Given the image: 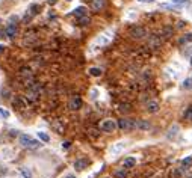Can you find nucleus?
Returning a JSON list of instances; mask_svg holds the SVG:
<instances>
[{
  "instance_id": "obj_32",
  "label": "nucleus",
  "mask_w": 192,
  "mask_h": 178,
  "mask_svg": "<svg viewBox=\"0 0 192 178\" xmlns=\"http://www.w3.org/2000/svg\"><path fill=\"white\" fill-rule=\"evenodd\" d=\"M139 2H142V3H150V2H154V0H139Z\"/></svg>"
},
{
  "instance_id": "obj_27",
  "label": "nucleus",
  "mask_w": 192,
  "mask_h": 178,
  "mask_svg": "<svg viewBox=\"0 0 192 178\" xmlns=\"http://www.w3.org/2000/svg\"><path fill=\"white\" fill-rule=\"evenodd\" d=\"M185 116H186L189 121H192V107H189V110L186 112V115H185Z\"/></svg>"
},
{
  "instance_id": "obj_24",
  "label": "nucleus",
  "mask_w": 192,
  "mask_h": 178,
  "mask_svg": "<svg viewBox=\"0 0 192 178\" xmlns=\"http://www.w3.org/2000/svg\"><path fill=\"white\" fill-rule=\"evenodd\" d=\"M0 115H2L3 118H9V112H8V110H5L3 107H0Z\"/></svg>"
},
{
  "instance_id": "obj_10",
  "label": "nucleus",
  "mask_w": 192,
  "mask_h": 178,
  "mask_svg": "<svg viewBox=\"0 0 192 178\" xmlns=\"http://www.w3.org/2000/svg\"><path fill=\"white\" fill-rule=\"evenodd\" d=\"M124 146H126L124 142H118V144H115V145L110 148V152H112V154H120V152L124 149Z\"/></svg>"
},
{
  "instance_id": "obj_38",
  "label": "nucleus",
  "mask_w": 192,
  "mask_h": 178,
  "mask_svg": "<svg viewBox=\"0 0 192 178\" xmlns=\"http://www.w3.org/2000/svg\"><path fill=\"white\" fill-rule=\"evenodd\" d=\"M68 2H71V0H68Z\"/></svg>"
},
{
  "instance_id": "obj_37",
  "label": "nucleus",
  "mask_w": 192,
  "mask_h": 178,
  "mask_svg": "<svg viewBox=\"0 0 192 178\" xmlns=\"http://www.w3.org/2000/svg\"><path fill=\"white\" fill-rule=\"evenodd\" d=\"M191 65H192V57H191Z\"/></svg>"
},
{
  "instance_id": "obj_3",
  "label": "nucleus",
  "mask_w": 192,
  "mask_h": 178,
  "mask_svg": "<svg viewBox=\"0 0 192 178\" xmlns=\"http://www.w3.org/2000/svg\"><path fill=\"white\" fill-rule=\"evenodd\" d=\"M68 107L71 110H79L82 107V98L79 95H74L71 100H70V103H68Z\"/></svg>"
},
{
  "instance_id": "obj_23",
  "label": "nucleus",
  "mask_w": 192,
  "mask_h": 178,
  "mask_svg": "<svg viewBox=\"0 0 192 178\" xmlns=\"http://www.w3.org/2000/svg\"><path fill=\"white\" fill-rule=\"evenodd\" d=\"M40 9H41V8H40V5H32V6H30V12H32L33 15H36L38 12H40Z\"/></svg>"
},
{
  "instance_id": "obj_29",
  "label": "nucleus",
  "mask_w": 192,
  "mask_h": 178,
  "mask_svg": "<svg viewBox=\"0 0 192 178\" xmlns=\"http://www.w3.org/2000/svg\"><path fill=\"white\" fill-rule=\"evenodd\" d=\"M183 41H192V33H188V35L183 38Z\"/></svg>"
},
{
  "instance_id": "obj_4",
  "label": "nucleus",
  "mask_w": 192,
  "mask_h": 178,
  "mask_svg": "<svg viewBox=\"0 0 192 178\" xmlns=\"http://www.w3.org/2000/svg\"><path fill=\"white\" fill-rule=\"evenodd\" d=\"M130 35L135 38V39H141V38H144L147 35L145 29L144 27H139V26H135L132 30H130Z\"/></svg>"
},
{
  "instance_id": "obj_8",
  "label": "nucleus",
  "mask_w": 192,
  "mask_h": 178,
  "mask_svg": "<svg viewBox=\"0 0 192 178\" xmlns=\"http://www.w3.org/2000/svg\"><path fill=\"white\" fill-rule=\"evenodd\" d=\"M147 110L150 113H156L159 110V103H157V101H154V100L148 101V103H147Z\"/></svg>"
},
{
  "instance_id": "obj_16",
  "label": "nucleus",
  "mask_w": 192,
  "mask_h": 178,
  "mask_svg": "<svg viewBox=\"0 0 192 178\" xmlns=\"http://www.w3.org/2000/svg\"><path fill=\"white\" fill-rule=\"evenodd\" d=\"M40 146H41V142H40V141H33V139H32L26 148H29V149H36V148H40Z\"/></svg>"
},
{
  "instance_id": "obj_2",
  "label": "nucleus",
  "mask_w": 192,
  "mask_h": 178,
  "mask_svg": "<svg viewBox=\"0 0 192 178\" xmlns=\"http://www.w3.org/2000/svg\"><path fill=\"white\" fill-rule=\"evenodd\" d=\"M117 122L115 121H112V119H105L103 122L100 124V130L101 131H106V133H112V131H115V128H117Z\"/></svg>"
},
{
  "instance_id": "obj_21",
  "label": "nucleus",
  "mask_w": 192,
  "mask_h": 178,
  "mask_svg": "<svg viewBox=\"0 0 192 178\" xmlns=\"http://www.w3.org/2000/svg\"><path fill=\"white\" fill-rule=\"evenodd\" d=\"M163 36H165V38H170V36H173V27H170V26L163 27Z\"/></svg>"
},
{
  "instance_id": "obj_26",
  "label": "nucleus",
  "mask_w": 192,
  "mask_h": 178,
  "mask_svg": "<svg viewBox=\"0 0 192 178\" xmlns=\"http://www.w3.org/2000/svg\"><path fill=\"white\" fill-rule=\"evenodd\" d=\"M21 174H23V177H24V178H32L30 172H29V171H26V169H23V171H21Z\"/></svg>"
},
{
  "instance_id": "obj_15",
  "label": "nucleus",
  "mask_w": 192,
  "mask_h": 178,
  "mask_svg": "<svg viewBox=\"0 0 192 178\" xmlns=\"http://www.w3.org/2000/svg\"><path fill=\"white\" fill-rule=\"evenodd\" d=\"M89 23H91V18H89L88 15H82L77 20V24H80V26H86V24H89Z\"/></svg>"
},
{
  "instance_id": "obj_28",
  "label": "nucleus",
  "mask_w": 192,
  "mask_h": 178,
  "mask_svg": "<svg viewBox=\"0 0 192 178\" xmlns=\"http://www.w3.org/2000/svg\"><path fill=\"white\" fill-rule=\"evenodd\" d=\"M120 110H121V112H129V110H130V106H129V104H123Z\"/></svg>"
},
{
  "instance_id": "obj_14",
  "label": "nucleus",
  "mask_w": 192,
  "mask_h": 178,
  "mask_svg": "<svg viewBox=\"0 0 192 178\" xmlns=\"http://www.w3.org/2000/svg\"><path fill=\"white\" fill-rule=\"evenodd\" d=\"M30 141H32V137H30L29 134H21V136H20V144H21L23 146H27Z\"/></svg>"
},
{
  "instance_id": "obj_13",
  "label": "nucleus",
  "mask_w": 192,
  "mask_h": 178,
  "mask_svg": "<svg viewBox=\"0 0 192 178\" xmlns=\"http://www.w3.org/2000/svg\"><path fill=\"white\" fill-rule=\"evenodd\" d=\"M15 33H17V26H15V24H9L8 29H6V35H8L9 38H14Z\"/></svg>"
},
{
  "instance_id": "obj_20",
  "label": "nucleus",
  "mask_w": 192,
  "mask_h": 178,
  "mask_svg": "<svg viewBox=\"0 0 192 178\" xmlns=\"http://www.w3.org/2000/svg\"><path fill=\"white\" fill-rule=\"evenodd\" d=\"M38 137H40L43 142H48V141H50V136H48L47 133H44V131H40V133H38Z\"/></svg>"
},
{
  "instance_id": "obj_19",
  "label": "nucleus",
  "mask_w": 192,
  "mask_h": 178,
  "mask_svg": "<svg viewBox=\"0 0 192 178\" xmlns=\"http://www.w3.org/2000/svg\"><path fill=\"white\" fill-rule=\"evenodd\" d=\"M115 177H117V178H126V177H127V171H126V169L115 171Z\"/></svg>"
},
{
  "instance_id": "obj_35",
  "label": "nucleus",
  "mask_w": 192,
  "mask_h": 178,
  "mask_svg": "<svg viewBox=\"0 0 192 178\" xmlns=\"http://www.w3.org/2000/svg\"><path fill=\"white\" fill-rule=\"evenodd\" d=\"M3 52H5V47H3V45H0V55H2Z\"/></svg>"
},
{
  "instance_id": "obj_9",
  "label": "nucleus",
  "mask_w": 192,
  "mask_h": 178,
  "mask_svg": "<svg viewBox=\"0 0 192 178\" xmlns=\"http://www.w3.org/2000/svg\"><path fill=\"white\" fill-rule=\"evenodd\" d=\"M106 5L105 0H91V6L94 11H100V9H103Z\"/></svg>"
},
{
  "instance_id": "obj_5",
  "label": "nucleus",
  "mask_w": 192,
  "mask_h": 178,
  "mask_svg": "<svg viewBox=\"0 0 192 178\" xmlns=\"http://www.w3.org/2000/svg\"><path fill=\"white\" fill-rule=\"evenodd\" d=\"M148 45L153 47V48H157V47L162 45V39H160L157 35H153V36L150 38V41H148Z\"/></svg>"
},
{
  "instance_id": "obj_22",
  "label": "nucleus",
  "mask_w": 192,
  "mask_h": 178,
  "mask_svg": "<svg viewBox=\"0 0 192 178\" xmlns=\"http://www.w3.org/2000/svg\"><path fill=\"white\" fill-rule=\"evenodd\" d=\"M89 74L94 75V77H100V75H101V70L100 68H91V70H89Z\"/></svg>"
},
{
  "instance_id": "obj_34",
  "label": "nucleus",
  "mask_w": 192,
  "mask_h": 178,
  "mask_svg": "<svg viewBox=\"0 0 192 178\" xmlns=\"http://www.w3.org/2000/svg\"><path fill=\"white\" fill-rule=\"evenodd\" d=\"M58 2V0H48V5H55Z\"/></svg>"
},
{
  "instance_id": "obj_36",
  "label": "nucleus",
  "mask_w": 192,
  "mask_h": 178,
  "mask_svg": "<svg viewBox=\"0 0 192 178\" xmlns=\"http://www.w3.org/2000/svg\"><path fill=\"white\" fill-rule=\"evenodd\" d=\"M67 178H76V177H74V175H68Z\"/></svg>"
},
{
  "instance_id": "obj_7",
  "label": "nucleus",
  "mask_w": 192,
  "mask_h": 178,
  "mask_svg": "<svg viewBox=\"0 0 192 178\" xmlns=\"http://www.w3.org/2000/svg\"><path fill=\"white\" fill-rule=\"evenodd\" d=\"M136 128H139V130H150L151 124L148 121H145V119H139V121H136Z\"/></svg>"
},
{
  "instance_id": "obj_30",
  "label": "nucleus",
  "mask_w": 192,
  "mask_h": 178,
  "mask_svg": "<svg viewBox=\"0 0 192 178\" xmlns=\"http://www.w3.org/2000/svg\"><path fill=\"white\" fill-rule=\"evenodd\" d=\"M174 3H178V5H183V3H188V0H173Z\"/></svg>"
},
{
  "instance_id": "obj_31",
  "label": "nucleus",
  "mask_w": 192,
  "mask_h": 178,
  "mask_svg": "<svg viewBox=\"0 0 192 178\" xmlns=\"http://www.w3.org/2000/svg\"><path fill=\"white\" fill-rule=\"evenodd\" d=\"M70 145H71L70 142H64V144H62V148H65V149H68V148H70Z\"/></svg>"
},
{
  "instance_id": "obj_25",
  "label": "nucleus",
  "mask_w": 192,
  "mask_h": 178,
  "mask_svg": "<svg viewBox=\"0 0 192 178\" xmlns=\"http://www.w3.org/2000/svg\"><path fill=\"white\" fill-rule=\"evenodd\" d=\"M20 72H21L23 75H30V72H32V71H30L29 68H21V70H20Z\"/></svg>"
},
{
  "instance_id": "obj_1",
  "label": "nucleus",
  "mask_w": 192,
  "mask_h": 178,
  "mask_svg": "<svg viewBox=\"0 0 192 178\" xmlns=\"http://www.w3.org/2000/svg\"><path fill=\"white\" fill-rule=\"evenodd\" d=\"M118 128L124 130V131H130V130H135L136 128V121L133 119H129V118H123L118 121Z\"/></svg>"
},
{
  "instance_id": "obj_11",
  "label": "nucleus",
  "mask_w": 192,
  "mask_h": 178,
  "mask_svg": "<svg viewBox=\"0 0 192 178\" xmlns=\"http://www.w3.org/2000/svg\"><path fill=\"white\" fill-rule=\"evenodd\" d=\"M136 164V159L135 157H127V159H124V163H123V166L126 168V169H130V168H133Z\"/></svg>"
},
{
  "instance_id": "obj_33",
  "label": "nucleus",
  "mask_w": 192,
  "mask_h": 178,
  "mask_svg": "<svg viewBox=\"0 0 192 178\" xmlns=\"http://www.w3.org/2000/svg\"><path fill=\"white\" fill-rule=\"evenodd\" d=\"M189 83H191V80H186V82H185V88H189V86H191Z\"/></svg>"
},
{
  "instance_id": "obj_12",
  "label": "nucleus",
  "mask_w": 192,
  "mask_h": 178,
  "mask_svg": "<svg viewBox=\"0 0 192 178\" xmlns=\"http://www.w3.org/2000/svg\"><path fill=\"white\" fill-rule=\"evenodd\" d=\"M177 133H178V125H173L171 128L168 130V133H166V137H168V139H174L177 136Z\"/></svg>"
},
{
  "instance_id": "obj_6",
  "label": "nucleus",
  "mask_w": 192,
  "mask_h": 178,
  "mask_svg": "<svg viewBox=\"0 0 192 178\" xmlns=\"http://www.w3.org/2000/svg\"><path fill=\"white\" fill-rule=\"evenodd\" d=\"M88 159H79V160H76L74 161V169H77V171H82L88 166Z\"/></svg>"
},
{
  "instance_id": "obj_17",
  "label": "nucleus",
  "mask_w": 192,
  "mask_h": 178,
  "mask_svg": "<svg viewBox=\"0 0 192 178\" xmlns=\"http://www.w3.org/2000/svg\"><path fill=\"white\" fill-rule=\"evenodd\" d=\"M85 12H86V9H85L83 6H80V8H76V9H74V15H77V17H82V15H86Z\"/></svg>"
},
{
  "instance_id": "obj_18",
  "label": "nucleus",
  "mask_w": 192,
  "mask_h": 178,
  "mask_svg": "<svg viewBox=\"0 0 192 178\" xmlns=\"http://www.w3.org/2000/svg\"><path fill=\"white\" fill-rule=\"evenodd\" d=\"M192 164V156H189V157H186V159H183V161H182V166L186 169V168H189Z\"/></svg>"
}]
</instances>
